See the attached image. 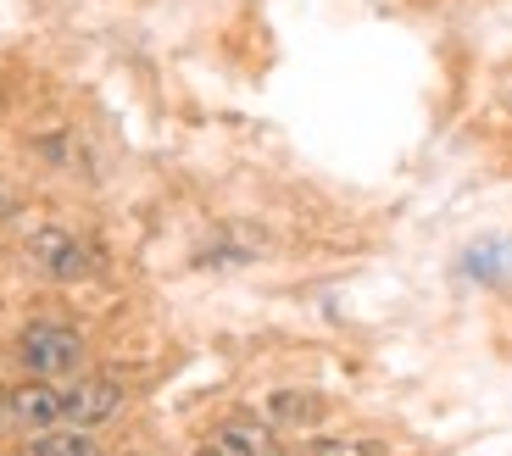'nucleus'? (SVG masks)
Here are the masks:
<instances>
[{
	"instance_id": "0eeeda50",
	"label": "nucleus",
	"mask_w": 512,
	"mask_h": 456,
	"mask_svg": "<svg viewBox=\"0 0 512 456\" xmlns=\"http://www.w3.org/2000/svg\"><path fill=\"white\" fill-rule=\"evenodd\" d=\"M28 456H101V445H95L90 434L62 429V434H39L34 451H28Z\"/></svg>"
},
{
	"instance_id": "6e6552de",
	"label": "nucleus",
	"mask_w": 512,
	"mask_h": 456,
	"mask_svg": "<svg viewBox=\"0 0 512 456\" xmlns=\"http://www.w3.org/2000/svg\"><path fill=\"white\" fill-rule=\"evenodd\" d=\"M307 456H384L379 440H312Z\"/></svg>"
},
{
	"instance_id": "39448f33",
	"label": "nucleus",
	"mask_w": 512,
	"mask_h": 456,
	"mask_svg": "<svg viewBox=\"0 0 512 456\" xmlns=\"http://www.w3.org/2000/svg\"><path fill=\"white\" fill-rule=\"evenodd\" d=\"M212 445H218L223 456H273V429H268L262 418H245V412H234V418L218 423Z\"/></svg>"
},
{
	"instance_id": "1a4fd4ad",
	"label": "nucleus",
	"mask_w": 512,
	"mask_h": 456,
	"mask_svg": "<svg viewBox=\"0 0 512 456\" xmlns=\"http://www.w3.org/2000/svg\"><path fill=\"white\" fill-rule=\"evenodd\" d=\"M195 456H223V451H218V445H201V451H195Z\"/></svg>"
},
{
	"instance_id": "f257e3e1",
	"label": "nucleus",
	"mask_w": 512,
	"mask_h": 456,
	"mask_svg": "<svg viewBox=\"0 0 512 456\" xmlns=\"http://www.w3.org/2000/svg\"><path fill=\"white\" fill-rule=\"evenodd\" d=\"M17 351H23V368L34 379H67L84 362V334L73 323H28Z\"/></svg>"
},
{
	"instance_id": "f03ea898",
	"label": "nucleus",
	"mask_w": 512,
	"mask_h": 456,
	"mask_svg": "<svg viewBox=\"0 0 512 456\" xmlns=\"http://www.w3.org/2000/svg\"><path fill=\"white\" fill-rule=\"evenodd\" d=\"M0 418L12 423V429L23 434H45L62 423V390L56 384H12V390L0 395Z\"/></svg>"
},
{
	"instance_id": "7ed1b4c3",
	"label": "nucleus",
	"mask_w": 512,
	"mask_h": 456,
	"mask_svg": "<svg viewBox=\"0 0 512 456\" xmlns=\"http://www.w3.org/2000/svg\"><path fill=\"white\" fill-rule=\"evenodd\" d=\"M117 406H123V384L106 379V373H90V379H73L62 390V423L95 429V423L117 418Z\"/></svg>"
},
{
	"instance_id": "9d476101",
	"label": "nucleus",
	"mask_w": 512,
	"mask_h": 456,
	"mask_svg": "<svg viewBox=\"0 0 512 456\" xmlns=\"http://www.w3.org/2000/svg\"><path fill=\"white\" fill-rule=\"evenodd\" d=\"M128 456H134V451H128Z\"/></svg>"
},
{
	"instance_id": "423d86ee",
	"label": "nucleus",
	"mask_w": 512,
	"mask_h": 456,
	"mask_svg": "<svg viewBox=\"0 0 512 456\" xmlns=\"http://www.w3.org/2000/svg\"><path fill=\"white\" fill-rule=\"evenodd\" d=\"M323 412L329 406L312 390H273L268 395V429H318Z\"/></svg>"
},
{
	"instance_id": "20e7f679",
	"label": "nucleus",
	"mask_w": 512,
	"mask_h": 456,
	"mask_svg": "<svg viewBox=\"0 0 512 456\" xmlns=\"http://www.w3.org/2000/svg\"><path fill=\"white\" fill-rule=\"evenodd\" d=\"M28 251H34L39 267H51L56 279H78V273L90 267L84 245H78L73 234H62V228H45V234H34V240H28Z\"/></svg>"
}]
</instances>
